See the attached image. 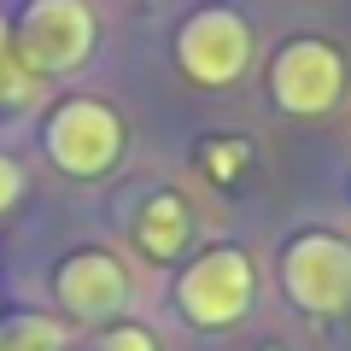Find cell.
<instances>
[{"mask_svg":"<svg viewBox=\"0 0 351 351\" xmlns=\"http://www.w3.org/2000/svg\"><path fill=\"white\" fill-rule=\"evenodd\" d=\"M12 53L29 76H71L94 59V12L88 0H24L12 18Z\"/></svg>","mask_w":351,"mask_h":351,"instance_id":"cell-1","label":"cell"},{"mask_svg":"<svg viewBox=\"0 0 351 351\" xmlns=\"http://www.w3.org/2000/svg\"><path fill=\"white\" fill-rule=\"evenodd\" d=\"M41 141H47V158L59 164L64 176L94 182V176L117 170V158H123V117H117L106 100L76 94V100H59L47 112Z\"/></svg>","mask_w":351,"mask_h":351,"instance_id":"cell-2","label":"cell"},{"mask_svg":"<svg viewBox=\"0 0 351 351\" xmlns=\"http://www.w3.org/2000/svg\"><path fill=\"white\" fill-rule=\"evenodd\" d=\"M252 293H258V269L240 246H211L176 276V311L193 328H228L246 316Z\"/></svg>","mask_w":351,"mask_h":351,"instance_id":"cell-3","label":"cell"},{"mask_svg":"<svg viewBox=\"0 0 351 351\" xmlns=\"http://www.w3.org/2000/svg\"><path fill=\"white\" fill-rule=\"evenodd\" d=\"M281 287L304 316H346L351 311V240L311 228L281 252Z\"/></svg>","mask_w":351,"mask_h":351,"instance_id":"cell-4","label":"cell"},{"mask_svg":"<svg viewBox=\"0 0 351 351\" xmlns=\"http://www.w3.org/2000/svg\"><path fill=\"white\" fill-rule=\"evenodd\" d=\"M176 64L199 88H234L252 64V24L228 6H199L176 36Z\"/></svg>","mask_w":351,"mask_h":351,"instance_id":"cell-5","label":"cell"},{"mask_svg":"<svg viewBox=\"0 0 351 351\" xmlns=\"http://www.w3.org/2000/svg\"><path fill=\"white\" fill-rule=\"evenodd\" d=\"M269 88H276V106L293 117H322L346 88V59H339L328 41L299 36L269 59Z\"/></svg>","mask_w":351,"mask_h":351,"instance_id":"cell-6","label":"cell"},{"mask_svg":"<svg viewBox=\"0 0 351 351\" xmlns=\"http://www.w3.org/2000/svg\"><path fill=\"white\" fill-rule=\"evenodd\" d=\"M53 299L76 322H112L129 304V276L112 252H71L53 269Z\"/></svg>","mask_w":351,"mask_h":351,"instance_id":"cell-7","label":"cell"},{"mask_svg":"<svg viewBox=\"0 0 351 351\" xmlns=\"http://www.w3.org/2000/svg\"><path fill=\"white\" fill-rule=\"evenodd\" d=\"M188 234H193V217H188V199H182V193L164 188V193H152V199L141 205V217H135V246L147 252L152 263L182 258Z\"/></svg>","mask_w":351,"mask_h":351,"instance_id":"cell-8","label":"cell"},{"mask_svg":"<svg viewBox=\"0 0 351 351\" xmlns=\"http://www.w3.org/2000/svg\"><path fill=\"white\" fill-rule=\"evenodd\" d=\"M0 351H64V322H53V316H6L0 322Z\"/></svg>","mask_w":351,"mask_h":351,"instance_id":"cell-9","label":"cell"},{"mask_svg":"<svg viewBox=\"0 0 351 351\" xmlns=\"http://www.w3.org/2000/svg\"><path fill=\"white\" fill-rule=\"evenodd\" d=\"M29 88H36V76L18 64V53H12V24L0 18V106H24Z\"/></svg>","mask_w":351,"mask_h":351,"instance_id":"cell-10","label":"cell"},{"mask_svg":"<svg viewBox=\"0 0 351 351\" xmlns=\"http://www.w3.org/2000/svg\"><path fill=\"white\" fill-rule=\"evenodd\" d=\"M246 158H252V152H246V141H223V147H211V152H205V170H211V182H217V188H228V182H234V170H240Z\"/></svg>","mask_w":351,"mask_h":351,"instance_id":"cell-11","label":"cell"},{"mask_svg":"<svg viewBox=\"0 0 351 351\" xmlns=\"http://www.w3.org/2000/svg\"><path fill=\"white\" fill-rule=\"evenodd\" d=\"M100 351H158V339L147 328H135V322H117V328L100 334Z\"/></svg>","mask_w":351,"mask_h":351,"instance_id":"cell-12","label":"cell"},{"mask_svg":"<svg viewBox=\"0 0 351 351\" xmlns=\"http://www.w3.org/2000/svg\"><path fill=\"white\" fill-rule=\"evenodd\" d=\"M18 193H24V170H18L6 152H0V211H12L18 205Z\"/></svg>","mask_w":351,"mask_h":351,"instance_id":"cell-13","label":"cell"}]
</instances>
